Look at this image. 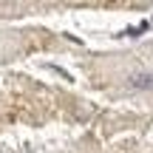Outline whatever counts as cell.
I'll return each mask as SVG.
<instances>
[{
    "mask_svg": "<svg viewBox=\"0 0 153 153\" xmlns=\"http://www.w3.org/2000/svg\"><path fill=\"white\" fill-rule=\"evenodd\" d=\"M128 85L133 91H153V74L150 71H139V74L128 76Z\"/></svg>",
    "mask_w": 153,
    "mask_h": 153,
    "instance_id": "6da1fadb",
    "label": "cell"
}]
</instances>
